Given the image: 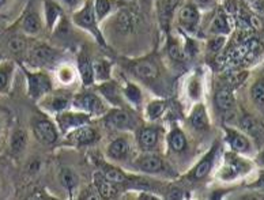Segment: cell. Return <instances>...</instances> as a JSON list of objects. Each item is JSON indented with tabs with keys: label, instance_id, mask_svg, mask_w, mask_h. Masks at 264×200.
Segmentation results:
<instances>
[{
	"label": "cell",
	"instance_id": "obj_8",
	"mask_svg": "<svg viewBox=\"0 0 264 200\" xmlns=\"http://www.w3.org/2000/svg\"><path fill=\"white\" fill-rule=\"evenodd\" d=\"M106 126L109 128H115L119 131L132 130L135 126L134 120L128 113L121 109H113L106 114Z\"/></svg>",
	"mask_w": 264,
	"mask_h": 200
},
{
	"label": "cell",
	"instance_id": "obj_30",
	"mask_svg": "<svg viewBox=\"0 0 264 200\" xmlns=\"http://www.w3.org/2000/svg\"><path fill=\"white\" fill-rule=\"evenodd\" d=\"M98 22H101L112 12V0H93Z\"/></svg>",
	"mask_w": 264,
	"mask_h": 200
},
{
	"label": "cell",
	"instance_id": "obj_39",
	"mask_svg": "<svg viewBox=\"0 0 264 200\" xmlns=\"http://www.w3.org/2000/svg\"><path fill=\"white\" fill-rule=\"evenodd\" d=\"M72 71L71 68H68V67H62V68L59 70V79L62 80L63 83H70L72 80Z\"/></svg>",
	"mask_w": 264,
	"mask_h": 200
},
{
	"label": "cell",
	"instance_id": "obj_33",
	"mask_svg": "<svg viewBox=\"0 0 264 200\" xmlns=\"http://www.w3.org/2000/svg\"><path fill=\"white\" fill-rule=\"evenodd\" d=\"M60 182L64 188L68 190H72L78 186V177L71 169H63L60 172Z\"/></svg>",
	"mask_w": 264,
	"mask_h": 200
},
{
	"label": "cell",
	"instance_id": "obj_19",
	"mask_svg": "<svg viewBox=\"0 0 264 200\" xmlns=\"http://www.w3.org/2000/svg\"><path fill=\"white\" fill-rule=\"evenodd\" d=\"M32 58L40 66H48V64H52L56 60L58 54H56V50H53L52 48H49L47 45H40L33 50Z\"/></svg>",
	"mask_w": 264,
	"mask_h": 200
},
{
	"label": "cell",
	"instance_id": "obj_11",
	"mask_svg": "<svg viewBox=\"0 0 264 200\" xmlns=\"http://www.w3.org/2000/svg\"><path fill=\"white\" fill-rule=\"evenodd\" d=\"M159 130L155 127H144L140 130L138 143L143 152H153L159 143Z\"/></svg>",
	"mask_w": 264,
	"mask_h": 200
},
{
	"label": "cell",
	"instance_id": "obj_14",
	"mask_svg": "<svg viewBox=\"0 0 264 200\" xmlns=\"http://www.w3.org/2000/svg\"><path fill=\"white\" fill-rule=\"evenodd\" d=\"M215 154L216 146H214L211 152H208L206 156H203L202 161L193 168L192 173H191V177H192L193 180H202V178H204L211 172L212 165H214V160H215Z\"/></svg>",
	"mask_w": 264,
	"mask_h": 200
},
{
	"label": "cell",
	"instance_id": "obj_34",
	"mask_svg": "<svg viewBox=\"0 0 264 200\" xmlns=\"http://www.w3.org/2000/svg\"><path fill=\"white\" fill-rule=\"evenodd\" d=\"M101 173L104 174V177H105L106 180H109L111 182H113V184H121V182H125V181H127V176H125L124 173H121L120 170L113 169V168H106Z\"/></svg>",
	"mask_w": 264,
	"mask_h": 200
},
{
	"label": "cell",
	"instance_id": "obj_36",
	"mask_svg": "<svg viewBox=\"0 0 264 200\" xmlns=\"http://www.w3.org/2000/svg\"><path fill=\"white\" fill-rule=\"evenodd\" d=\"M168 54L174 62H184L187 58V54L181 45L178 42H170L168 46Z\"/></svg>",
	"mask_w": 264,
	"mask_h": 200
},
{
	"label": "cell",
	"instance_id": "obj_22",
	"mask_svg": "<svg viewBox=\"0 0 264 200\" xmlns=\"http://www.w3.org/2000/svg\"><path fill=\"white\" fill-rule=\"evenodd\" d=\"M227 142L230 143V147L234 150V152H249L250 148L249 140H248L244 135L238 134V132L227 130Z\"/></svg>",
	"mask_w": 264,
	"mask_h": 200
},
{
	"label": "cell",
	"instance_id": "obj_16",
	"mask_svg": "<svg viewBox=\"0 0 264 200\" xmlns=\"http://www.w3.org/2000/svg\"><path fill=\"white\" fill-rule=\"evenodd\" d=\"M116 29L121 34H130L135 29V20L134 15L130 11L120 10L115 16Z\"/></svg>",
	"mask_w": 264,
	"mask_h": 200
},
{
	"label": "cell",
	"instance_id": "obj_4",
	"mask_svg": "<svg viewBox=\"0 0 264 200\" xmlns=\"http://www.w3.org/2000/svg\"><path fill=\"white\" fill-rule=\"evenodd\" d=\"M33 134L40 143L47 144V146L55 144L59 140V132L56 130V126L48 118H37V120H34Z\"/></svg>",
	"mask_w": 264,
	"mask_h": 200
},
{
	"label": "cell",
	"instance_id": "obj_17",
	"mask_svg": "<svg viewBox=\"0 0 264 200\" xmlns=\"http://www.w3.org/2000/svg\"><path fill=\"white\" fill-rule=\"evenodd\" d=\"M94 182H96L98 194H100L102 198L112 199V198H116L117 194H119V190L116 188V184L111 182L109 180H106L102 173H97L96 176H94Z\"/></svg>",
	"mask_w": 264,
	"mask_h": 200
},
{
	"label": "cell",
	"instance_id": "obj_10",
	"mask_svg": "<svg viewBox=\"0 0 264 200\" xmlns=\"http://www.w3.org/2000/svg\"><path fill=\"white\" fill-rule=\"evenodd\" d=\"M78 71L85 86H92L94 82V67L86 50H82L78 56Z\"/></svg>",
	"mask_w": 264,
	"mask_h": 200
},
{
	"label": "cell",
	"instance_id": "obj_26",
	"mask_svg": "<svg viewBox=\"0 0 264 200\" xmlns=\"http://www.w3.org/2000/svg\"><path fill=\"white\" fill-rule=\"evenodd\" d=\"M214 101H215L216 108L221 109L222 112L231 110L233 106H234V97H233V94H231L229 90H219V92L215 94Z\"/></svg>",
	"mask_w": 264,
	"mask_h": 200
},
{
	"label": "cell",
	"instance_id": "obj_15",
	"mask_svg": "<svg viewBox=\"0 0 264 200\" xmlns=\"http://www.w3.org/2000/svg\"><path fill=\"white\" fill-rule=\"evenodd\" d=\"M134 72L144 80H154L158 78L159 70L158 66L151 60H140L134 64Z\"/></svg>",
	"mask_w": 264,
	"mask_h": 200
},
{
	"label": "cell",
	"instance_id": "obj_5",
	"mask_svg": "<svg viewBox=\"0 0 264 200\" xmlns=\"http://www.w3.org/2000/svg\"><path fill=\"white\" fill-rule=\"evenodd\" d=\"M58 124L60 131L68 134L72 130L81 127V126H86L90 122V116L87 113H71V112H60L58 114Z\"/></svg>",
	"mask_w": 264,
	"mask_h": 200
},
{
	"label": "cell",
	"instance_id": "obj_46",
	"mask_svg": "<svg viewBox=\"0 0 264 200\" xmlns=\"http://www.w3.org/2000/svg\"><path fill=\"white\" fill-rule=\"evenodd\" d=\"M0 59H2V56H0Z\"/></svg>",
	"mask_w": 264,
	"mask_h": 200
},
{
	"label": "cell",
	"instance_id": "obj_7",
	"mask_svg": "<svg viewBox=\"0 0 264 200\" xmlns=\"http://www.w3.org/2000/svg\"><path fill=\"white\" fill-rule=\"evenodd\" d=\"M97 139H98V132L96 131V128L89 127L87 124L75 128L67 134V140L75 146H86L94 143Z\"/></svg>",
	"mask_w": 264,
	"mask_h": 200
},
{
	"label": "cell",
	"instance_id": "obj_25",
	"mask_svg": "<svg viewBox=\"0 0 264 200\" xmlns=\"http://www.w3.org/2000/svg\"><path fill=\"white\" fill-rule=\"evenodd\" d=\"M241 127L256 139H259L264 135V127L260 122H256L252 116H244L241 118Z\"/></svg>",
	"mask_w": 264,
	"mask_h": 200
},
{
	"label": "cell",
	"instance_id": "obj_12",
	"mask_svg": "<svg viewBox=\"0 0 264 200\" xmlns=\"http://www.w3.org/2000/svg\"><path fill=\"white\" fill-rule=\"evenodd\" d=\"M180 3L181 0H159L158 2V18L165 29L166 28L169 29Z\"/></svg>",
	"mask_w": 264,
	"mask_h": 200
},
{
	"label": "cell",
	"instance_id": "obj_9",
	"mask_svg": "<svg viewBox=\"0 0 264 200\" xmlns=\"http://www.w3.org/2000/svg\"><path fill=\"white\" fill-rule=\"evenodd\" d=\"M130 152L131 144L125 138H117L106 147V156L108 158H111L112 161H124L128 158Z\"/></svg>",
	"mask_w": 264,
	"mask_h": 200
},
{
	"label": "cell",
	"instance_id": "obj_31",
	"mask_svg": "<svg viewBox=\"0 0 264 200\" xmlns=\"http://www.w3.org/2000/svg\"><path fill=\"white\" fill-rule=\"evenodd\" d=\"M28 143V136L22 130H17L11 136V150L14 152H21Z\"/></svg>",
	"mask_w": 264,
	"mask_h": 200
},
{
	"label": "cell",
	"instance_id": "obj_21",
	"mask_svg": "<svg viewBox=\"0 0 264 200\" xmlns=\"http://www.w3.org/2000/svg\"><path fill=\"white\" fill-rule=\"evenodd\" d=\"M63 16V8L52 0H47L45 2V22L49 29L52 30L55 24H58L59 20Z\"/></svg>",
	"mask_w": 264,
	"mask_h": 200
},
{
	"label": "cell",
	"instance_id": "obj_35",
	"mask_svg": "<svg viewBox=\"0 0 264 200\" xmlns=\"http://www.w3.org/2000/svg\"><path fill=\"white\" fill-rule=\"evenodd\" d=\"M124 96L131 102L135 105H139L142 102V93H140V88L138 86H135L134 83H128L124 88Z\"/></svg>",
	"mask_w": 264,
	"mask_h": 200
},
{
	"label": "cell",
	"instance_id": "obj_27",
	"mask_svg": "<svg viewBox=\"0 0 264 200\" xmlns=\"http://www.w3.org/2000/svg\"><path fill=\"white\" fill-rule=\"evenodd\" d=\"M230 32V26H229V20L226 18L223 12L215 15V18L212 20L211 26H210V33H214L216 36L227 34Z\"/></svg>",
	"mask_w": 264,
	"mask_h": 200
},
{
	"label": "cell",
	"instance_id": "obj_13",
	"mask_svg": "<svg viewBox=\"0 0 264 200\" xmlns=\"http://www.w3.org/2000/svg\"><path fill=\"white\" fill-rule=\"evenodd\" d=\"M136 168L139 170L149 173V174H157L165 169V164H163L162 158L158 156H153V154H147V156H140L136 161Z\"/></svg>",
	"mask_w": 264,
	"mask_h": 200
},
{
	"label": "cell",
	"instance_id": "obj_6",
	"mask_svg": "<svg viewBox=\"0 0 264 200\" xmlns=\"http://www.w3.org/2000/svg\"><path fill=\"white\" fill-rule=\"evenodd\" d=\"M28 80H29V94L34 100L52 92V82L47 74H28Z\"/></svg>",
	"mask_w": 264,
	"mask_h": 200
},
{
	"label": "cell",
	"instance_id": "obj_18",
	"mask_svg": "<svg viewBox=\"0 0 264 200\" xmlns=\"http://www.w3.org/2000/svg\"><path fill=\"white\" fill-rule=\"evenodd\" d=\"M22 29L26 34H39L40 32L43 30V20L40 18V15L34 11L28 12L25 15L24 20H22Z\"/></svg>",
	"mask_w": 264,
	"mask_h": 200
},
{
	"label": "cell",
	"instance_id": "obj_40",
	"mask_svg": "<svg viewBox=\"0 0 264 200\" xmlns=\"http://www.w3.org/2000/svg\"><path fill=\"white\" fill-rule=\"evenodd\" d=\"M223 44H225V37H222V36H216L215 38L212 40V41H210L208 46H210L211 50L216 52V50H219V49L222 48V45Z\"/></svg>",
	"mask_w": 264,
	"mask_h": 200
},
{
	"label": "cell",
	"instance_id": "obj_38",
	"mask_svg": "<svg viewBox=\"0 0 264 200\" xmlns=\"http://www.w3.org/2000/svg\"><path fill=\"white\" fill-rule=\"evenodd\" d=\"M9 48H10L14 54L24 52L25 48H26V41H25L22 37H14V38L10 40V42H9Z\"/></svg>",
	"mask_w": 264,
	"mask_h": 200
},
{
	"label": "cell",
	"instance_id": "obj_41",
	"mask_svg": "<svg viewBox=\"0 0 264 200\" xmlns=\"http://www.w3.org/2000/svg\"><path fill=\"white\" fill-rule=\"evenodd\" d=\"M197 8H210L214 3V0H191Z\"/></svg>",
	"mask_w": 264,
	"mask_h": 200
},
{
	"label": "cell",
	"instance_id": "obj_43",
	"mask_svg": "<svg viewBox=\"0 0 264 200\" xmlns=\"http://www.w3.org/2000/svg\"><path fill=\"white\" fill-rule=\"evenodd\" d=\"M257 186H260V188H264V176L260 177V180L257 181Z\"/></svg>",
	"mask_w": 264,
	"mask_h": 200
},
{
	"label": "cell",
	"instance_id": "obj_37",
	"mask_svg": "<svg viewBox=\"0 0 264 200\" xmlns=\"http://www.w3.org/2000/svg\"><path fill=\"white\" fill-rule=\"evenodd\" d=\"M250 96L254 104L257 105H264V82L259 80L256 82L250 88Z\"/></svg>",
	"mask_w": 264,
	"mask_h": 200
},
{
	"label": "cell",
	"instance_id": "obj_3",
	"mask_svg": "<svg viewBox=\"0 0 264 200\" xmlns=\"http://www.w3.org/2000/svg\"><path fill=\"white\" fill-rule=\"evenodd\" d=\"M200 24V12L192 2H188L178 11V26L184 29L187 33H196Z\"/></svg>",
	"mask_w": 264,
	"mask_h": 200
},
{
	"label": "cell",
	"instance_id": "obj_1",
	"mask_svg": "<svg viewBox=\"0 0 264 200\" xmlns=\"http://www.w3.org/2000/svg\"><path fill=\"white\" fill-rule=\"evenodd\" d=\"M72 22L78 28L89 32L96 38L98 44L106 46V41L104 38V34H102V30H100V28H98L100 22L96 16L93 0H85L82 7H79L78 10L72 12Z\"/></svg>",
	"mask_w": 264,
	"mask_h": 200
},
{
	"label": "cell",
	"instance_id": "obj_24",
	"mask_svg": "<svg viewBox=\"0 0 264 200\" xmlns=\"http://www.w3.org/2000/svg\"><path fill=\"white\" fill-rule=\"evenodd\" d=\"M189 118H191V126L193 128H196V130H206L208 127V118H207L206 109H204L202 104L193 108V110Z\"/></svg>",
	"mask_w": 264,
	"mask_h": 200
},
{
	"label": "cell",
	"instance_id": "obj_23",
	"mask_svg": "<svg viewBox=\"0 0 264 200\" xmlns=\"http://www.w3.org/2000/svg\"><path fill=\"white\" fill-rule=\"evenodd\" d=\"M98 90L101 92L102 96L112 102L113 105H120L121 104V94L120 90L117 88V84L115 82H108V83H102L101 86L98 88Z\"/></svg>",
	"mask_w": 264,
	"mask_h": 200
},
{
	"label": "cell",
	"instance_id": "obj_42",
	"mask_svg": "<svg viewBox=\"0 0 264 200\" xmlns=\"http://www.w3.org/2000/svg\"><path fill=\"white\" fill-rule=\"evenodd\" d=\"M7 82H9L7 74H6L5 71H0V90H3V88L7 86Z\"/></svg>",
	"mask_w": 264,
	"mask_h": 200
},
{
	"label": "cell",
	"instance_id": "obj_32",
	"mask_svg": "<svg viewBox=\"0 0 264 200\" xmlns=\"http://www.w3.org/2000/svg\"><path fill=\"white\" fill-rule=\"evenodd\" d=\"M71 98L67 97V94H58V96H53L52 101H51V108H52L55 112H64L70 105H71Z\"/></svg>",
	"mask_w": 264,
	"mask_h": 200
},
{
	"label": "cell",
	"instance_id": "obj_2",
	"mask_svg": "<svg viewBox=\"0 0 264 200\" xmlns=\"http://www.w3.org/2000/svg\"><path fill=\"white\" fill-rule=\"evenodd\" d=\"M71 105L89 116H100L105 112V104L94 93H82L72 98Z\"/></svg>",
	"mask_w": 264,
	"mask_h": 200
},
{
	"label": "cell",
	"instance_id": "obj_28",
	"mask_svg": "<svg viewBox=\"0 0 264 200\" xmlns=\"http://www.w3.org/2000/svg\"><path fill=\"white\" fill-rule=\"evenodd\" d=\"M94 67V79L105 82L111 78V63L108 60H97L96 63H93Z\"/></svg>",
	"mask_w": 264,
	"mask_h": 200
},
{
	"label": "cell",
	"instance_id": "obj_29",
	"mask_svg": "<svg viewBox=\"0 0 264 200\" xmlns=\"http://www.w3.org/2000/svg\"><path fill=\"white\" fill-rule=\"evenodd\" d=\"M166 110V102L165 101H161V100H157V101H151V102L147 105V109H146V113H147V118L149 120H157L162 116L163 113Z\"/></svg>",
	"mask_w": 264,
	"mask_h": 200
},
{
	"label": "cell",
	"instance_id": "obj_45",
	"mask_svg": "<svg viewBox=\"0 0 264 200\" xmlns=\"http://www.w3.org/2000/svg\"><path fill=\"white\" fill-rule=\"evenodd\" d=\"M260 160H261V162H263V164H264V152H263V154H261V156H260Z\"/></svg>",
	"mask_w": 264,
	"mask_h": 200
},
{
	"label": "cell",
	"instance_id": "obj_44",
	"mask_svg": "<svg viewBox=\"0 0 264 200\" xmlns=\"http://www.w3.org/2000/svg\"><path fill=\"white\" fill-rule=\"evenodd\" d=\"M7 2H9V0H0V8H2V7H5Z\"/></svg>",
	"mask_w": 264,
	"mask_h": 200
},
{
	"label": "cell",
	"instance_id": "obj_20",
	"mask_svg": "<svg viewBox=\"0 0 264 200\" xmlns=\"http://www.w3.org/2000/svg\"><path fill=\"white\" fill-rule=\"evenodd\" d=\"M169 147L173 152H184L188 148V140L185 134L180 128H174L168 136Z\"/></svg>",
	"mask_w": 264,
	"mask_h": 200
}]
</instances>
